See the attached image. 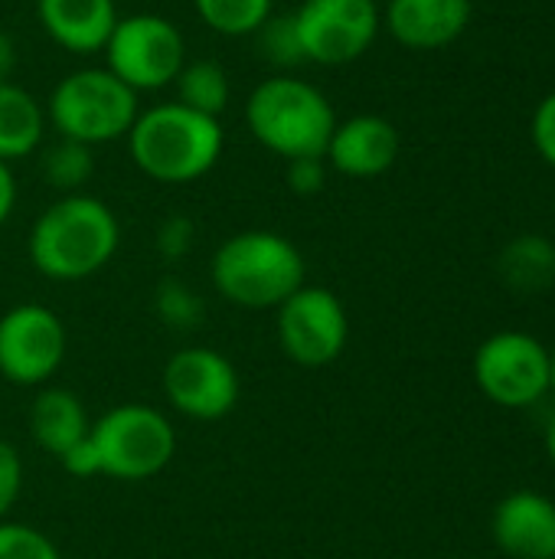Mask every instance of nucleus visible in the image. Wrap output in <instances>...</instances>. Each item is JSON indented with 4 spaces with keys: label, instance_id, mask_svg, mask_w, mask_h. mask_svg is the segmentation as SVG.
<instances>
[{
    "label": "nucleus",
    "instance_id": "obj_1",
    "mask_svg": "<svg viewBox=\"0 0 555 559\" xmlns=\"http://www.w3.org/2000/svg\"><path fill=\"white\" fill-rule=\"evenodd\" d=\"M118 246V216L92 193H65L49 203L26 239L29 262L52 282H82L98 275L114 259Z\"/></svg>",
    "mask_w": 555,
    "mask_h": 559
},
{
    "label": "nucleus",
    "instance_id": "obj_2",
    "mask_svg": "<svg viewBox=\"0 0 555 559\" xmlns=\"http://www.w3.org/2000/svg\"><path fill=\"white\" fill-rule=\"evenodd\" d=\"M222 144L226 134L219 118L200 115L180 102H160L141 111L128 131V151L137 170L167 187L206 177L216 167Z\"/></svg>",
    "mask_w": 555,
    "mask_h": 559
},
{
    "label": "nucleus",
    "instance_id": "obj_3",
    "mask_svg": "<svg viewBox=\"0 0 555 559\" xmlns=\"http://www.w3.org/2000/svg\"><path fill=\"white\" fill-rule=\"evenodd\" d=\"M304 272L301 249L272 229H245L229 236L209 262L216 292L229 305L249 311H268L288 301L304 285Z\"/></svg>",
    "mask_w": 555,
    "mask_h": 559
},
{
    "label": "nucleus",
    "instance_id": "obj_4",
    "mask_svg": "<svg viewBox=\"0 0 555 559\" xmlns=\"http://www.w3.org/2000/svg\"><path fill=\"white\" fill-rule=\"evenodd\" d=\"M245 124L252 138L281 160L324 157L337 128V111L307 79L268 75L245 98Z\"/></svg>",
    "mask_w": 555,
    "mask_h": 559
},
{
    "label": "nucleus",
    "instance_id": "obj_5",
    "mask_svg": "<svg viewBox=\"0 0 555 559\" xmlns=\"http://www.w3.org/2000/svg\"><path fill=\"white\" fill-rule=\"evenodd\" d=\"M137 115V92L128 88L114 72L95 66L62 75L46 102V121L56 128V134L88 147L128 138Z\"/></svg>",
    "mask_w": 555,
    "mask_h": 559
},
{
    "label": "nucleus",
    "instance_id": "obj_6",
    "mask_svg": "<svg viewBox=\"0 0 555 559\" xmlns=\"http://www.w3.org/2000/svg\"><path fill=\"white\" fill-rule=\"evenodd\" d=\"M101 475L114 481H150L177 455L173 423L147 403H121L92 423Z\"/></svg>",
    "mask_w": 555,
    "mask_h": 559
},
{
    "label": "nucleus",
    "instance_id": "obj_7",
    "mask_svg": "<svg viewBox=\"0 0 555 559\" xmlns=\"http://www.w3.org/2000/svg\"><path fill=\"white\" fill-rule=\"evenodd\" d=\"M108 72H114L128 88L157 92L173 85L186 66V39L180 26L160 13H131L118 16L105 49Z\"/></svg>",
    "mask_w": 555,
    "mask_h": 559
},
{
    "label": "nucleus",
    "instance_id": "obj_8",
    "mask_svg": "<svg viewBox=\"0 0 555 559\" xmlns=\"http://www.w3.org/2000/svg\"><path fill=\"white\" fill-rule=\"evenodd\" d=\"M478 390L504 409H530L550 393V350L523 331H500L474 354Z\"/></svg>",
    "mask_w": 555,
    "mask_h": 559
},
{
    "label": "nucleus",
    "instance_id": "obj_9",
    "mask_svg": "<svg viewBox=\"0 0 555 559\" xmlns=\"http://www.w3.org/2000/svg\"><path fill=\"white\" fill-rule=\"evenodd\" d=\"M69 350L65 324L46 305H13L0 314V377L39 390L59 373Z\"/></svg>",
    "mask_w": 555,
    "mask_h": 559
},
{
    "label": "nucleus",
    "instance_id": "obj_10",
    "mask_svg": "<svg viewBox=\"0 0 555 559\" xmlns=\"http://www.w3.org/2000/svg\"><path fill=\"white\" fill-rule=\"evenodd\" d=\"M278 344L288 360L298 367H327L334 364L350 341V318L343 301L321 285H301L278 308Z\"/></svg>",
    "mask_w": 555,
    "mask_h": 559
},
{
    "label": "nucleus",
    "instance_id": "obj_11",
    "mask_svg": "<svg viewBox=\"0 0 555 559\" xmlns=\"http://www.w3.org/2000/svg\"><path fill=\"white\" fill-rule=\"evenodd\" d=\"M304 62L347 66L379 36L383 13L376 0H304L294 13Z\"/></svg>",
    "mask_w": 555,
    "mask_h": 559
},
{
    "label": "nucleus",
    "instance_id": "obj_12",
    "mask_svg": "<svg viewBox=\"0 0 555 559\" xmlns=\"http://www.w3.org/2000/svg\"><path fill=\"white\" fill-rule=\"evenodd\" d=\"M164 396L167 403L196 423L226 419L242 393L239 370L232 360L213 347H183L164 367Z\"/></svg>",
    "mask_w": 555,
    "mask_h": 559
},
{
    "label": "nucleus",
    "instance_id": "obj_13",
    "mask_svg": "<svg viewBox=\"0 0 555 559\" xmlns=\"http://www.w3.org/2000/svg\"><path fill=\"white\" fill-rule=\"evenodd\" d=\"M396 157H399V131L383 115H353L347 121H337L324 151L327 167L353 180H370L386 174L396 164Z\"/></svg>",
    "mask_w": 555,
    "mask_h": 559
},
{
    "label": "nucleus",
    "instance_id": "obj_14",
    "mask_svg": "<svg viewBox=\"0 0 555 559\" xmlns=\"http://www.w3.org/2000/svg\"><path fill=\"white\" fill-rule=\"evenodd\" d=\"M383 23L406 49H445L468 29L471 0H389Z\"/></svg>",
    "mask_w": 555,
    "mask_h": 559
},
{
    "label": "nucleus",
    "instance_id": "obj_15",
    "mask_svg": "<svg viewBox=\"0 0 555 559\" xmlns=\"http://www.w3.org/2000/svg\"><path fill=\"white\" fill-rule=\"evenodd\" d=\"M494 544L510 559H555V501L514 491L494 511Z\"/></svg>",
    "mask_w": 555,
    "mask_h": 559
},
{
    "label": "nucleus",
    "instance_id": "obj_16",
    "mask_svg": "<svg viewBox=\"0 0 555 559\" xmlns=\"http://www.w3.org/2000/svg\"><path fill=\"white\" fill-rule=\"evenodd\" d=\"M36 16L46 36L75 56L101 52L114 23V0H36Z\"/></svg>",
    "mask_w": 555,
    "mask_h": 559
},
{
    "label": "nucleus",
    "instance_id": "obj_17",
    "mask_svg": "<svg viewBox=\"0 0 555 559\" xmlns=\"http://www.w3.org/2000/svg\"><path fill=\"white\" fill-rule=\"evenodd\" d=\"M29 432H33V442L46 455L59 459L92 432V419L72 390L39 386V393L29 406Z\"/></svg>",
    "mask_w": 555,
    "mask_h": 559
},
{
    "label": "nucleus",
    "instance_id": "obj_18",
    "mask_svg": "<svg viewBox=\"0 0 555 559\" xmlns=\"http://www.w3.org/2000/svg\"><path fill=\"white\" fill-rule=\"evenodd\" d=\"M46 108L16 82H0V160L13 164L33 154L46 134Z\"/></svg>",
    "mask_w": 555,
    "mask_h": 559
},
{
    "label": "nucleus",
    "instance_id": "obj_19",
    "mask_svg": "<svg viewBox=\"0 0 555 559\" xmlns=\"http://www.w3.org/2000/svg\"><path fill=\"white\" fill-rule=\"evenodd\" d=\"M500 278L517 295L546 292L555 282V246L543 236H517L500 252Z\"/></svg>",
    "mask_w": 555,
    "mask_h": 559
},
{
    "label": "nucleus",
    "instance_id": "obj_20",
    "mask_svg": "<svg viewBox=\"0 0 555 559\" xmlns=\"http://www.w3.org/2000/svg\"><path fill=\"white\" fill-rule=\"evenodd\" d=\"M173 88H177L180 105L209 118H219L232 98L229 72L216 59H186V66L173 79Z\"/></svg>",
    "mask_w": 555,
    "mask_h": 559
},
{
    "label": "nucleus",
    "instance_id": "obj_21",
    "mask_svg": "<svg viewBox=\"0 0 555 559\" xmlns=\"http://www.w3.org/2000/svg\"><path fill=\"white\" fill-rule=\"evenodd\" d=\"M193 10L219 36H255L275 13V0H193Z\"/></svg>",
    "mask_w": 555,
    "mask_h": 559
},
{
    "label": "nucleus",
    "instance_id": "obj_22",
    "mask_svg": "<svg viewBox=\"0 0 555 559\" xmlns=\"http://www.w3.org/2000/svg\"><path fill=\"white\" fill-rule=\"evenodd\" d=\"M95 174V154L88 144L59 138L56 144H49L43 151V180L56 190L65 193H82V187L92 180Z\"/></svg>",
    "mask_w": 555,
    "mask_h": 559
},
{
    "label": "nucleus",
    "instance_id": "obj_23",
    "mask_svg": "<svg viewBox=\"0 0 555 559\" xmlns=\"http://www.w3.org/2000/svg\"><path fill=\"white\" fill-rule=\"evenodd\" d=\"M258 49L268 62L288 69V66H301L304 62V52H301V39H298V29H294V16H268L258 33Z\"/></svg>",
    "mask_w": 555,
    "mask_h": 559
},
{
    "label": "nucleus",
    "instance_id": "obj_24",
    "mask_svg": "<svg viewBox=\"0 0 555 559\" xmlns=\"http://www.w3.org/2000/svg\"><path fill=\"white\" fill-rule=\"evenodd\" d=\"M0 559H62V554L43 531L16 521H0Z\"/></svg>",
    "mask_w": 555,
    "mask_h": 559
},
{
    "label": "nucleus",
    "instance_id": "obj_25",
    "mask_svg": "<svg viewBox=\"0 0 555 559\" xmlns=\"http://www.w3.org/2000/svg\"><path fill=\"white\" fill-rule=\"evenodd\" d=\"M157 314L173 328H193L203 318V301L193 288L177 278H164L157 285Z\"/></svg>",
    "mask_w": 555,
    "mask_h": 559
},
{
    "label": "nucleus",
    "instance_id": "obj_26",
    "mask_svg": "<svg viewBox=\"0 0 555 559\" xmlns=\"http://www.w3.org/2000/svg\"><path fill=\"white\" fill-rule=\"evenodd\" d=\"M23 491V459L20 452L0 439V521L10 518L13 504L20 501Z\"/></svg>",
    "mask_w": 555,
    "mask_h": 559
},
{
    "label": "nucleus",
    "instance_id": "obj_27",
    "mask_svg": "<svg viewBox=\"0 0 555 559\" xmlns=\"http://www.w3.org/2000/svg\"><path fill=\"white\" fill-rule=\"evenodd\" d=\"M285 180L288 187L298 193V197H314L324 190L327 183V160L324 157H294V160H285Z\"/></svg>",
    "mask_w": 555,
    "mask_h": 559
},
{
    "label": "nucleus",
    "instance_id": "obj_28",
    "mask_svg": "<svg viewBox=\"0 0 555 559\" xmlns=\"http://www.w3.org/2000/svg\"><path fill=\"white\" fill-rule=\"evenodd\" d=\"M193 239H196V229L186 216H167L160 226H157V252L167 259V262H177L183 259L190 249H193Z\"/></svg>",
    "mask_w": 555,
    "mask_h": 559
},
{
    "label": "nucleus",
    "instance_id": "obj_29",
    "mask_svg": "<svg viewBox=\"0 0 555 559\" xmlns=\"http://www.w3.org/2000/svg\"><path fill=\"white\" fill-rule=\"evenodd\" d=\"M533 144L540 151V157L555 167V92H550L533 115Z\"/></svg>",
    "mask_w": 555,
    "mask_h": 559
},
{
    "label": "nucleus",
    "instance_id": "obj_30",
    "mask_svg": "<svg viewBox=\"0 0 555 559\" xmlns=\"http://www.w3.org/2000/svg\"><path fill=\"white\" fill-rule=\"evenodd\" d=\"M59 465H62L72 478H95V475H101V462H98V452H95L92 436H85V439L75 442L65 455H59Z\"/></svg>",
    "mask_w": 555,
    "mask_h": 559
},
{
    "label": "nucleus",
    "instance_id": "obj_31",
    "mask_svg": "<svg viewBox=\"0 0 555 559\" xmlns=\"http://www.w3.org/2000/svg\"><path fill=\"white\" fill-rule=\"evenodd\" d=\"M13 206H16V180H13L10 164L0 160V226L10 219Z\"/></svg>",
    "mask_w": 555,
    "mask_h": 559
},
{
    "label": "nucleus",
    "instance_id": "obj_32",
    "mask_svg": "<svg viewBox=\"0 0 555 559\" xmlns=\"http://www.w3.org/2000/svg\"><path fill=\"white\" fill-rule=\"evenodd\" d=\"M13 69H16V43L7 33H0V82H10Z\"/></svg>",
    "mask_w": 555,
    "mask_h": 559
},
{
    "label": "nucleus",
    "instance_id": "obj_33",
    "mask_svg": "<svg viewBox=\"0 0 555 559\" xmlns=\"http://www.w3.org/2000/svg\"><path fill=\"white\" fill-rule=\"evenodd\" d=\"M546 455H550V462L555 465V416L550 419V426H546Z\"/></svg>",
    "mask_w": 555,
    "mask_h": 559
},
{
    "label": "nucleus",
    "instance_id": "obj_34",
    "mask_svg": "<svg viewBox=\"0 0 555 559\" xmlns=\"http://www.w3.org/2000/svg\"><path fill=\"white\" fill-rule=\"evenodd\" d=\"M550 393H555V350H550Z\"/></svg>",
    "mask_w": 555,
    "mask_h": 559
},
{
    "label": "nucleus",
    "instance_id": "obj_35",
    "mask_svg": "<svg viewBox=\"0 0 555 559\" xmlns=\"http://www.w3.org/2000/svg\"><path fill=\"white\" fill-rule=\"evenodd\" d=\"M553 246H555V242H553Z\"/></svg>",
    "mask_w": 555,
    "mask_h": 559
}]
</instances>
